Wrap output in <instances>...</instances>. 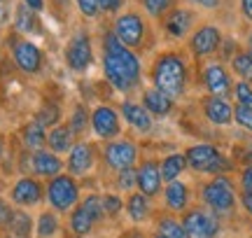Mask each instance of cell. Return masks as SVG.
Listing matches in <instances>:
<instances>
[{
    "mask_svg": "<svg viewBox=\"0 0 252 238\" xmlns=\"http://www.w3.org/2000/svg\"><path fill=\"white\" fill-rule=\"evenodd\" d=\"M103 73L108 77V82L122 93L133 91L143 75L138 54L122 45L112 30L103 35Z\"/></svg>",
    "mask_w": 252,
    "mask_h": 238,
    "instance_id": "1",
    "label": "cell"
},
{
    "mask_svg": "<svg viewBox=\"0 0 252 238\" xmlns=\"http://www.w3.org/2000/svg\"><path fill=\"white\" fill-rule=\"evenodd\" d=\"M152 82L157 89L168 93L171 98L180 96L187 87V63L180 54L166 52L152 65Z\"/></svg>",
    "mask_w": 252,
    "mask_h": 238,
    "instance_id": "2",
    "label": "cell"
},
{
    "mask_svg": "<svg viewBox=\"0 0 252 238\" xmlns=\"http://www.w3.org/2000/svg\"><path fill=\"white\" fill-rule=\"evenodd\" d=\"M112 33L117 35V40L122 45H126L128 49H140L145 47V35H147V21L143 19L140 12L135 9H126V12H119L115 17V24H112Z\"/></svg>",
    "mask_w": 252,
    "mask_h": 238,
    "instance_id": "3",
    "label": "cell"
},
{
    "mask_svg": "<svg viewBox=\"0 0 252 238\" xmlns=\"http://www.w3.org/2000/svg\"><path fill=\"white\" fill-rule=\"evenodd\" d=\"M47 201L56 212H68L80 203V187L77 180L68 175H56L47 182Z\"/></svg>",
    "mask_w": 252,
    "mask_h": 238,
    "instance_id": "4",
    "label": "cell"
},
{
    "mask_svg": "<svg viewBox=\"0 0 252 238\" xmlns=\"http://www.w3.org/2000/svg\"><path fill=\"white\" fill-rule=\"evenodd\" d=\"M7 42H9V52H12V61H14V65H17L21 73L37 75L42 70V65H45V54H42V49H40L33 40L12 35Z\"/></svg>",
    "mask_w": 252,
    "mask_h": 238,
    "instance_id": "5",
    "label": "cell"
},
{
    "mask_svg": "<svg viewBox=\"0 0 252 238\" xmlns=\"http://www.w3.org/2000/svg\"><path fill=\"white\" fill-rule=\"evenodd\" d=\"M201 196H203L206 206L215 212V215H229V212L234 210V206H236L234 184H231V180L224 178V175L213 178V180L203 187Z\"/></svg>",
    "mask_w": 252,
    "mask_h": 238,
    "instance_id": "6",
    "label": "cell"
},
{
    "mask_svg": "<svg viewBox=\"0 0 252 238\" xmlns=\"http://www.w3.org/2000/svg\"><path fill=\"white\" fill-rule=\"evenodd\" d=\"M187 166L189 168H194L198 173H224L226 168H229V161H226L224 156L220 154V149L213 145H194L189 147L187 152Z\"/></svg>",
    "mask_w": 252,
    "mask_h": 238,
    "instance_id": "7",
    "label": "cell"
},
{
    "mask_svg": "<svg viewBox=\"0 0 252 238\" xmlns=\"http://www.w3.org/2000/svg\"><path fill=\"white\" fill-rule=\"evenodd\" d=\"M65 63L75 73H84L94 63V45L87 30H77L65 45Z\"/></svg>",
    "mask_w": 252,
    "mask_h": 238,
    "instance_id": "8",
    "label": "cell"
},
{
    "mask_svg": "<svg viewBox=\"0 0 252 238\" xmlns=\"http://www.w3.org/2000/svg\"><path fill=\"white\" fill-rule=\"evenodd\" d=\"M182 227H185V234L187 238H215L220 234V220H217L215 212L208 210H189L182 220Z\"/></svg>",
    "mask_w": 252,
    "mask_h": 238,
    "instance_id": "9",
    "label": "cell"
},
{
    "mask_svg": "<svg viewBox=\"0 0 252 238\" xmlns=\"http://www.w3.org/2000/svg\"><path fill=\"white\" fill-rule=\"evenodd\" d=\"M103 159L110 168L115 171H124V168H133L135 159H138V147L131 140H110L105 145Z\"/></svg>",
    "mask_w": 252,
    "mask_h": 238,
    "instance_id": "10",
    "label": "cell"
},
{
    "mask_svg": "<svg viewBox=\"0 0 252 238\" xmlns=\"http://www.w3.org/2000/svg\"><path fill=\"white\" fill-rule=\"evenodd\" d=\"M91 128L100 140H112L122 133V121L115 108L110 105H98L91 112Z\"/></svg>",
    "mask_w": 252,
    "mask_h": 238,
    "instance_id": "11",
    "label": "cell"
},
{
    "mask_svg": "<svg viewBox=\"0 0 252 238\" xmlns=\"http://www.w3.org/2000/svg\"><path fill=\"white\" fill-rule=\"evenodd\" d=\"M68 154L70 156H68L65 166H68V173H70L72 178H82V175H87L91 168H94L96 149H94V145H89V143H75Z\"/></svg>",
    "mask_w": 252,
    "mask_h": 238,
    "instance_id": "12",
    "label": "cell"
},
{
    "mask_svg": "<svg viewBox=\"0 0 252 238\" xmlns=\"http://www.w3.org/2000/svg\"><path fill=\"white\" fill-rule=\"evenodd\" d=\"M222 45V33H220V28L213 26V24H206V26H201L191 35L189 40V47H191V52L196 56H210L215 54L217 49Z\"/></svg>",
    "mask_w": 252,
    "mask_h": 238,
    "instance_id": "13",
    "label": "cell"
},
{
    "mask_svg": "<svg viewBox=\"0 0 252 238\" xmlns=\"http://www.w3.org/2000/svg\"><path fill=\"white\" fill-rule=\"evenodd\" d=\"M42 184L37 182L35 178H21L14 182L12 192H9V199L21 206V208H31V206H37L42 201Z\"/></svg>",
    "mask_w": 252,
    "mask_h": 238,
    "instance_id": "14",
    "label": "cell"
},
{
    "mask_svg": "<svg viewBox=\"0 0 252 238\" xmlns=\"http://www.w3.org/2000/svg\"><path fill=\"white\" fill-rule=\"evenodd\" d=\"M161 182H163L161 166L157 164V161H145V164H140V168H138V189H140V194L154 199L157 194L161 192Z\"/></svg>",
    "mask_w": 252,
    "mask_h": 238,
    "instance_id": "15",
    "label": "cell"
},
{
    "mask_svg": "<svg viewBox=\"0 0 252 238\" xmlns=\"http://www.w3.org/2000/svg\"><path fill=\"white\" fill-rule=\"evenodd\" d=\"M203 84L213 96H226L231 91V77L220 63H210L203 70Z\"/></svg>",
    "mask_w": 252,
    "mask_h": 238,
    "instance_id": "16",
    "label": "cell"
},
{
    "mask_svg": "<svg viewBox=\"0 0 252 238\" xmlns=\"http://www.w3.org/2000/svg\"><path fill=\"white\" fill-rule=\"evenodd\" d=\"M14 30H17L19 35H42V33H45L37 12L26 7L24 2L14 9Z\"/></svg>",
    "mask_w": 252,
    "mask_h": 238,
    "instance_id": "17",
    "label": "cell"
},
{
    "mask_svg": "<svg viewBox=\"0 0 252 238\" xmlns=\"http://www.w3.org/2000/svg\"><path fill=\"white\" fill-rule=\"evenodd\" d=\"M191 24H194V14L185 7H173L163 19V28L171 37H185L189 33Z\"/></svg>",
    "mask_w": 252,
    "mask_h": 238,
    "instance_id": "18",
    "label": "cell"
},
{
    "mask_svg": "<svg viewBox=\"0 0 252 238\" xmlns=\"http://www.w3.org/2000/svg\"><path fill=\"white\" fill-rule=\"evenodd\" d=\"M63 171V161L56 156V152L52 149H37L33 154V173L40 178H56Z\"/></svg>",
    "mask_w": 252,
    "mask_h": 238,
    "instance_id": "19",
    "label": "cell"
},
{
    "mask_svg": "<svg viewBox=\"0 0 252 238\" xmlns=\"http://www.w3.org/2000/svg\"><path fill=\"white\" fill-rule=\"evenodd\" d=\"M203 110H206V117L217 126H226L229 121H234V108L229 105L224 96H210Z\"/></svg>",
    "mask_w": 252,
    "mask_h": 238,
    "instance_id": "20",
    "label": "cell"
},
{
    "mask_svg": "<svg viewBox=\"0 0 252 238\" xmlns=\"http://www.w3.org/2000/svg\"><path fill=\"white\" fill-rule=\"evenodd\" d=\"M122 115H124L126 124H131L135 131H140V133L152 131V115L145 110V105H138L133 101H124L122 103Z\"/></svg>",
    "mask_w": 252,
    "mask_h": 238,
    "instance_id": "21",
    "label": "cell"
},
{
    "mask_svg": "<svg viewBox=\"0 0 252 238\" xmlns=\"http://www.w3.org/2000/svg\"><path fill=\"white\" fill-rule=\"evenodd\" d=\"M143 105L150 115L163 117V115H168V112L173 110V98L168 93H163L161 89L152 87V89H147V91L143 93Z\"/></svg>",
    "mask_w": 252,
    "mask_h": 238,
    "instance_id": "22",
    "label": "cell"
},
{
    "mask_svg": "<svg viewBox=\"0 0 252 238\" xmlns=\"http://www.w3.org/2000/svg\"><path fill=\"white\" fill-rule=\"evenodd\" d=\"M72 138H75V133L70 131V126H65V124H56V126L47 133V145H49L52 152L63 154V152H70Z\"/></svg>",
    "mask_w": 252,
    "mask_h": 238,
    "instance_id": "23",
    "label": "cell"
},
{
    "mask_svg": "<svg viewBox=\"0 0 252 238\" xmlns=\"http://www.w3.org/2000/svg\"><path fill=\"white\" fill-rule=\"evenodd\" d=\"M163 199H166V206L171 210H185L189 201V189L187 184L180 182V180H173L168 182V187L163 189Z\"/></svg>",
    "mask_w": 252,
    "mask_h": 238,
    "instance_id": "24",
    "label": "cell"
},
{
    "mask_svg": "<svg viewBox=\"0 0 252 238\" xmlns=\"http://www.w3.org/2000/svg\"><path fill=\"white\" fill-rule=\"evenodd\" d=\"M21 140H24V145L28 147V149H33V152H37V149H42V147L47 145V133H45V126L40 124V121H28L26 126H24V131H21Z\"/></svg>",
    "mask_w": 252,
    "mask_h": 238,
    "instance_id": "25",
    "label": "cell"
},
{
    "mask_svg": "<svg viewBox=\"0 0 252 238\" xmlns=\"http://www.w3.org/2000/svg\"><path fill=\"white\" fill-rule=\"evenodd\" d=\"M126 212L133 222H143L150 215V196L145 194H131L126 201Z\"/></svg>",
    "mask_w": 252,
    "mask_h": 238,
    "instance_id": "26",
    "label": "cell"
},
{
    "mask_svg": "<svg viewBox=\"0 0 252 238\" xmlns=\"http://www.w3.org/2000/svg\"><path fill=\"white\" fill-rule=\"evenodd\" d=\"M185 166H187V156L185 154H171L166 156L161 161V178L166 182H173V180H178L185 171Z\"/></svg>",
    "mask_w": 252,
    "mask_h": 238,
    "instance_id": "27",
    "label": "cell"
},
{
    "mask_svg": "<svg viewBox=\"0 0 252 238\" xmlns=\"http://www.w3.org/2000/svg\"><path fill=\"white\" fill-rule=\"evenodd\" d=\"M7 229L12 236L17 238H31V234H33V220H31V215L24 210H14V215H12V220H9Z\"/></svg>",
    "mask_w": 252,
    "mask_h": 238,
    "instance_id": "28",
    "label": "cell"
},
{
    "mask_svg": "<svg viewBox=\"0 0 252 238\" xmlns=\"http://www.w3.org/2000/svg\"><path fill=\"white\" fill-rule=\"evenodd\" d=\"M94 224H96V222L89 217V212H87L80 203H77V206L72 208V215H70V229H72V234H77V236H87V234H91Z\"/></svg>",
    "mask_w": 252,
    "mask_h": 238,
    "instance_id": "29",
    "label": "cell"
},
{
    "mask_svg": "<svg viewBox=\"0 0 252 238\" xmlns=\"http://www.w3.org/2000/svg\"><path fill=\"white\" fill-rule=\"evenodd\" d=\"M35 231L40 238H54L59 234V217H56V212H52V210L40 212Z\"/></svg>",
    "mask_w": 252,
    "mask_h": 238,
    "instance_id": "30",
    "label": "cell"
},
{
    "mask_svg": "<svg viewBox=\"0 0 252 238\" xmlns=\"http://www.w3.org/2000/svg\"><path fill=\"white\" fill-rule=\"evenodd\" d=\"M140 2H143L145 12L154 19L166 17V14L173 9V5H175V0H140Z\"/></svg>",
    "mask_w": 252,
    "mask_h": 238,
    "instance_id": "31",
    "label": "cell"
},
{
    "mask_svg": "<svg viewBox=\"0 0 252 238\" xmlns=\"http://www.w3.org/2000/svg\"><path fill=\"white\" fill-rule=\"evenodd\" d=\"M80 206L89 212V217L94 222H100L103 217H105V210H103V199H100V196H96V194H89V196H87Z\"/></svg>",
    "mask_w": 252,
    "mask_h": 238,
    "instance_id": "32",
    "label": "cell"
},
{
    "mask_svg": "<svg viewBox=\"0 0 252 238\" xmlns=\"http://www.w3.org/2000/svg\"><path fill=\"white\" fill-rule=\"evenodd\" d=\"M231 65H234V70L243 77L245 82H250L252 80V59H250L248 52H238V54L231 59Z\"/></svg>",
    "mask_w": 252,
    "mask_h": 238,
    "instance_id": "33",
    "label": "cell"
},
{
    "mask_svg": "<svg viewBox=\"0 0 252 238\" xmlns=\"http://www.w3.org/2000/svg\"><path fill=\"white\" fill-rule=\"evenodd\" d=\"M159 234L166 236V238H187L185 227H182L178 220H173V217H163V220H159Z\"/></svg>",
    "mask_w": 252,
    "mask_h": 238,
    "instance_id": "34",
    "label": "cell"
},
{
    "mask_svg": "<svg viewBox=\"0 0 252 238\" xmlns=\"http://www.w3.org/2000/svg\"><path fill=\"white\" fill-rule=\"evenodd\" d=\"M87 124H89V115H87V110L82 108V105H77L75 110H72V117H70V131L75 133V136H82L84 131H87Z\"/></svg>",
    "mask_w": 252,
    "mask_h": 238,
    "instance_id": "35",
    "label": "cell"
},
{
    "mask_svg": "<svg viewBox=\"0 0 252 238\" xmlns=\"http://www.w3.org/2000/svg\"><path fill=\"white\" fill-rule=\"evenodd\" d=\"M59 119H61V112H59V108L56 105H52V103H47L42 110L35 115V121H40L42 126H56L59 124Z\"/></svg>",
    "mask_w": 252,
    "mask_h": 238,
    "instance_id": "36",
    "label": "cell"
},
{
    "mask_svg": "<svg viewBox=\"0 0 252 238\" xmlns=\"http://www.w3.org/2000/svg\"><path fill=\"white\" fill-rule=\"evenodd\" d=\"M117 187L122 189V192H131L133 187H138V171H133V168H124V171H119Z\"/></svg>",
    "mask_w": 252,
    "mask_h": 238,
    "instance_id": "37",
    "label": "cell"
},
{
    "mask_svg": "<svg viewBox=\"0 0 252 238\" xmlns=\"http://www.w3.org/2000/svg\"><path fill=\"white\" fill-rule=\"evenodd\" d=\"M234 93H236V101L238 105H243V108H252V87L250 82H238L234 87Z\"/></svg>",
    "mask_w": 252,
    "mask_h": 238,
    "instance_id": "38",
    "label": "cell"
},
{
    "mask_svg": "<svg viewBox=\"0 0 252 238\" xmlns=\"http://www.w3.org/2000/svg\"><path fill=\"white\" fill-rule=\"evenodd\" d=\"M122 208H124V201L119 199L117 194H108V196H103V210H105V215L115 217V215L122 212Z\"/></svg>",
    "mask_w": 252,
    "mask_h": 238,
    "instance_id": "39",
    "label": "cell"
},
{
    "mask_svg": "<svg viewBox=\"0 0 252 238\" xmlns=\"http://www.w3.org/2000/svg\"><path fill=\"white\" fill-rule=\"evenodd\" d=\"M75 5L82 12V17H87V19H96L100 14L98 0H75Z\"/></svg>",
    "mask_w": 252,
    "mask_h": 238,
    "instance_id": "40",
    "label": "cell"
},
{
    "mask_svg": "<svg viewBox=\"0 0 252 238\" xmlns=\"http://www.w3.org/2000/svg\"><path fill=\"white\" fill-rule=\"evenodd\" d=\"M234 119L243 128L252 131V108H243V105H238V108L234 110Z\"/></svg>",
    "mask_w": 252,
    "mask_h": 238,
    "instance_id": "41",
    "label": "cell"
},
{
    "mask_svg": "<svg viewBox=\"0 0 252 238\" xmlns=\"http://www.w3.org/2000/svg\"><path fill=\"white\" fill-rule=\"evenodd\" d=\"M98 7L105 14H119V9L124 7V0H98Z\"/></svg>",
    "mask_w": 252,
    "mask_h": 238,
    "instance_id": "42",
    "label": "cell"
},
{
    "mask_svg": "<svg viewBox=\"0 0 252 238\" xmlns=\"http://www.w3.org/2000/svg\"><path fill=\"white\" fill-rule=\"evenodd\" d=\"M12 215H14V208H9V203L0 199V227H5V229H7Z\"/></svg>",
    "mask_w": 252,
    "mask_h": 238,
    "instance_id": "43",
    "label": "cell"
},
{
    "mask_svg": "<svg viewBox=\"0 0 252 238\" xmlns=\"http://www.w3.org/2000/svg\"><path fill=\"white\" fill-rule=\"evenodd\" d=\"M241 184H243V192H252V166H248L241 175Z\"/></svg>",
    "mask_w": 252,
    "mask_h": 238,
    "instance_id": "44",
    "label": "cell"
},
{
    "mask_svg": "<svg viewBox=\"0 0 252 238\" xmlns=\"http://www.w3.org/2000/svg\"><path fill=\"white\" fill-rule=\"evenodd\" d=\"M189 2H194L196 7H203V9H215V7H220L222 0H189Z\"/></svg>",
    "mask_w": 252,
    "mask_h": 238,
    "instance_id": "45",
    "label": "cell"
},
{
    "mask_svg": "<svg viewBox=\"0 0 252 238\" xmlns=\"http://www.w3.org/2000/svg\"><path fill=\"white\" fill-rule=\"evenodd\" d=\"M21 2H24L26 7H31L33 12H37V14L45 12V0H21Z\"/></svg>",
    "mask_w": 252,
    "mask_h": 238,
    "instance_id": "46",
    "label": "cell"
},
{
    "mask_svg": "<svg viewBox=\"0 0 252 238\" xmlns=\"http://www.w3.org/2000/svg\"><path fill=\"white\" fill-rule=\"evenodd\" d=\"M241 12L248 21H252V0H241Z\"/></svg>",
    "mask_w": 252,
    "mask_h": 238,
    "instance_id": "47",
    "label": "cell"
},
{
    "mask_svg": "<svg viewBox=\"0 0 252 238\" xmlns=\"http://www.w3.org/2000/svg\"><path fill=\"white\" fill-rule=\"evenodd\" d=\"M243 208L252 215V192H243Z\"/></svg>",
    "mask_w": 252,
    "mask_h": 238,
    "instance_id": "48",
    "label": "cell"
},
{
    "mask_svg": "<svg viewBox=\"0 0 252 238\" xmlns=\"http://www.w3.org/2000/svg\"><path fill=\"white\" fill-rule=\"evenodd\" d=\"M7 9L5 7H0V30H2V26H5V24H7Z\"/></svg>",
    "mask_w": 252,
    "mask_h": 238,
    "instance_id": "49",
    "label": "cell"
},
{
    "mask_svg": "<svg viewBox=\"0 0 252 238\" xmlns=\"http://www.w3.org/2000/svg\"><path fill=\"white\" fill-rule=\"evenodd\" d=\"M248 54H250V59H252V33L248 35Z\"/></svg>",
    "mask_w": 252,
    "mask_h": 238,
    "instance_id": "50",
    "label": "cell"
},
{
    "mask_svg": "<svg viewBox=\"0 0 252 238\" xmlns=\"http://www.w3.org/2000/svg\"><path fill=\"white\" fill-rule=\"evenodd\" d=\"M5 238H17V236H12V234H9V236H5Z\"/></svg>",
    "mask_w": 252,
    "mask_h": 238,
    "instance_id": "51",
    "label": "cell"
},
{
    "mask_svg": "<svg viewBox=\"0 0 252 238\" xmlns=\"http://www.w3.org/2000/svg\"><path fill=\"white\" fill-rule=\"evenodd\" d=\"M154 238H166V236H161V234H159V236H154Z\"/></svg>",
    "mask_w": 252,
    "mask_h": 238,
    "instance_id": "52",
    "label": "cell"
},
{
    "mask_svg": "<svg viewBox=\"0 0 252 238\" xmlns=\"http://www.w3.org/2000/svg\"><path fill=\"white\" fill-rule=\"evenodd\" d=\"M2 2H7V0H0V5H2Z\"/></svg>",
    "mask_w": 252,
    "mask_h": 238,
    "instance_id": "53",
    "label": "cell"
},
{
    "mask_svg": "<svg viewBox=\"0 0 252 238\" xmlns=\"http://www.w3.org/2000/svg\"><path fill=\"white\" fill-rule=\"evenodd\" d=\"M80 238H84V236H80Z\"/></svg>",
    "mask_w": 252,
    "mask_h": 238,
    "instance_id": "54",
    "label": "cell"
}]
</instances>
